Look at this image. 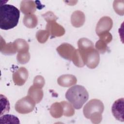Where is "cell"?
<instances>
[{"label": "cell", "mask_w": 124, "mask_h": 124, "mask_svg": "<svg viewBox=\"0 0 124 124\" xmlns=\"http://www.w3.org/2000/svg\"><path fill=\"white\" fill-rule=\"evenodd\" d=\"M20 16V11L10 4H3L0 7V28L8 30L17 26Z\"/></svg>", "instance_id": "obj_1"}, {"label": "cell", "mask_w": 124, "mask_h": 124, "mask_svg": "<svg viewBox=\"0 0 124 124\" xmlns=\"http://www.w3.org/2000/svg\"><path fill=\"white\" fill-rule=\"evenodd\" d=\"M65 98L75 109H79L88 100L89 94L84 87L76 85L67 91Z\"/></svg>", "instance_id": "obj_2"}, {"label": "cell", "mask_w": 124, "mask_h": 124, "mask_svg": "<svg viewBox=\"0 0 124 124\" xmlns=\"http://www.w3.org/2000/svg\"><path fill=\"white\" fill-rule=\"evenodd\" d=\"M104 106L101 101L97 99L90 100L84 107L83 112L84 116L90 119L93 124H98L102 119V114Z\"/></svg>", "instance_id": "obj_3"}, {"label": "cell", "mask_w": 124, "mask_h": 124, "mask_svg": "<svg viewBox=\"0 0 124 124\" xmlns=\"http://www.w3.org/2000/svg\"><path fill=\"white\" fill-rule=\"evenodd\" d=\"M78 49L80 52L84 64L88 67L94 69L97 66L100 61V56L98 51L94 47Z\"/></svg>", "instance_id": "obj_4"}, {"label": "cell", "mask_w": 124, "mask_h": 124, "mask_svg": "<svg viewBox=\"0 0 124 124\" xmlns=\"http://www.w3.org/2000/svg\"><path fill=\"white\" fill-rule=\"evenodd\" d=\"M36 103L29 96L27 95L18 100L15 104L16 110L21 114L31 112L34 108Z\"/></svg>", "instance_id": "obj_5"}, {"label": "cell", "mask_w": 124, "mask_h": 124, "mask_svg": "<svg viewBox=\"0 0 124 124\" xmlns=\"http://www.w3.org/2000/svg\"><path fill=\"white\" fill-rule=\"evenodd\" d=\"M76 49L70 44L64 43L59 46L56 50L59 54L63 58L72 61Z\"/></svg>", "instance_id": "obj_6"}, {"label": "cell", "mask_w": 124, "mask_h": 124, "mask_svg": "<svg viewBox=\"0 0 124 124\" xmlns=\"http://www.w3.org/2000/svg\"><path fill=\"white\" fill-rule=\"evenodd\" d=\"M113 22L112 19L108 16H103L98 22L96 27V33L99 34L108 31L112 27Z\"/></svg>", "instance_id": "obj_7"}, {"label": "cell", "mask_w": 124, "mask_h": 124, "mask_svg": "<svg viewBox=\"0 0 124 124\" xmlns=\"http://www.w3.org/2000/svg\"><path fill=\"white\" fill-rule=\"evenodd\" d=\"M28 71L23 67H20L13 74V79L15 84L18 86L23 85L28 77Z\"/></svg>", "instance_id": "obj_8"}, {"label": "cell", "mask_w": 124, "mask_h": 124, "mask_svg": "<svg viewBox=\"0 0 124 124\" xmlns=\"http://www.w3.org/2000/svg\"><path fill=\"white\" fill-rule=\"evenodd\" d=\"M46 30L52 37H60L62 36L65 33V30L63 27L56 23L55 20L47 22Z\"/></svg>", "instance_id": "obj_9"}, {"label": "cell", "mask_w": 124, "mask_h": 124, "mask_svg": "<svg viewBox=\"0 0 124 124\" xmlns=\"http://www.w3.org/2000/svg\"><path fill=\"white\" fill-rule=\"evenodd\" d=\"M124 101L123 98L116 100L112 106L111 111L114 117L118 121L124 122Z\"/></svg>", "instance_id": "obj_10"}, {"label": "cell", "mask_w": 124, "mask_h": 124, "mask_svg": "<svg viewBox=\"0 0 124 124\" xmlns=\"http://www.w3.org/2000/svg\"><path fill=\"white\" fill-rule=\"evenodd\" d=\"M43 95L42 88L34 85L30 87L28 92V95L31 97L36 103H38L42 100Z\"/></svg>", "instance_id": "obj_11"}, {"label": "cell", "mask_w": 124, "mask_h": 124, "mask_svg": "<svg viewBox=\"0 0 124 124\" xmlns=\"http://www.w3.org/2000/svg\"><path fill=\"white\" fill-rule=\"evenodd\" d=\"M77 81L75 76L72 75H63L57 79L58 84L62 87H68L75 85Z\"/></svg>", "instance_id": "obj_12"}, {"label": "cell", "mask_w": 124, "mask_h": 124, "mask_svg": "<svg viewBox=\"0 0 124 124\" xmlns=\"http://www.w3.org/2000/svg\"><path fill=\"white\" fill-rule=\"evenodd\" d=\"M85 20L84 13L80 11H75L71 16V21L72 25L76 28L82 26L84 23Z\"/></svg>", "instance_id": "obj_13"}, {"label": "cell", "mask_w": 124, "mask_h": 124, "mask_svg": "<svg viewBox=\"0 0 124 124\" xmlns=\"http://www.w3.org/2000/svg\"><path fill=\"white\" fill-rule=\"evenodd\" d=\"M0 52L6 55H11L15 54L16 52V49L14 42H10L6 44L5 41L1 37L0 41Z\"/></svg>", "instance_id": "obj_14"}, {"label": "cell", "mask_w": 124, "mask_h": 124, "mask_svg": "<svg viewBox=\"0 0 124 124\" xmlns=\"http://www.w3.org/2000/svg\"><path fill=\"white\" fill-rule=\"evenodd\" d=\"M21 11L26 15L32 14L36 10V6L34 1L23 0L20 4Z\"/></svg>", "instance_id": "obj_15"}, {"label": "cell", "mask_w": 124, "mask_h": 124, "mask_svg": "<svg viewBox=\"0 0 124 124\" xmlns=\"http://www.w3.org/2000/svg\"><path fill=\"white\" fill-rule=\"evenodd\" d=\"M50 113L53 117L55 118H60L63 115V108L62 102L53 103L50 107Z\"/></svg>", "instance_id": "obj_16"}, {"label": "cell", "mask_w": 124, "mask_h": 124, "mask_svg": "<svg viewBox=\"0 0 124 124\" xmlns=\"http://www.w3.org/2000/svg\"><path fill=\"white\" fill-rule=\"evenodd\" d=\"M23 22L24 25L27 28H34L37 25L38 20L36 16L34 15H26L24 17Z\"/></svg>", "instance_id": "obj_17"}, {"label": "cell", "mask_w": 124, "mask_h": 124, "mask_svg": "<svg viewBox=\"0 0 124 124\" xmlns=\"http://www.w3.org/2000/svg\"><path fill=\"white\" fill-rule=\"evenodd\" d=\"M14 43L18 53L29 52V46L25 40L17 39L16 40Z\"/></svg>", "instance_id": "obj_18"}, {"label": "cell", "mask_w": 124, "mask_h": 124, "mask_svg": "<svg viewBox=\"0 0 124 124\" xmlns=\"http://www.w3.org/2000/svg\"><path fill=\"white\" fill-rule=\"evenodd\" d=\"M0 124H20L18 118L11 114H5L0 118Z\"/></svg>", "instance_id": "obj_19"}, {"label": "cell", "mask_w": 124, "mask_h": 124, "mask_svg": "<svg viewBox=\"0 0 124 124\" xmlns=\"http://www.w3.org/2000/svg\"><path fill=\"white\" fill-rule=\"evenodd\" d=\"M72 61H73L74 64L77 67H83L85 65L83 61L81 55L78 49L75 50Z\"/></svg>", "instance_id": "obj_20"}, {"label": "cell", "mask_w": 124, "mask_h": 124, "mask_svg": "<svg viewBox=\"0 0 124 124\" xmlns=\"http://www.w3.org/2000/svg\"><path fill=\"white\" fill-rule=\"evenodd\" d=\"M63 108V115L67 117H70L74 115L75 110L73 106L67 102H61Z\"/></svg>", "instance_id": "obj_21"}, {"label": "cell", "mask_w": 124, "mask_h": 124, "mask_svg": "<svg viewBox=\"0 0 124 124\" xmlns=\"http://www.w3.org/2000/svg\"><path fill=\"white\" fill-rule=\"evenodd\" d=\"M1 103V113L0 116L5 113H7L10 110V103L6 97L2 94H0Z\"/></svg>", "instance_id": "obj_22"}, {"label": "cell", "mask_w": 124, "mask_h": 124, "mask_svg": "<svg viewBox=\"0 0 124 124\" xmlns=\"http://www.w3.org/2000/svg\"><path fill=\"white\" fill-rule=\"evenodd\" d=\"M78 45L79 49L87 48L91 47H94L93 43L89 39L86 38H80L78 42Z\"/></svg>", "instance_id": "obj_23"}, {"label": "cell", "mask_w": 124, "mask_h": 124, "mask_svg": "<svg viewBox=\"0 0 124 124\" xmlns=\"http://www.w3.org/2000/svg\"><path fill=\"white\" fill-rule=\"evenodd\" d=\"M49 33L46 30H40L36 33V37L40 43H45L48 39Z\"/></svg>", "instance_id": "obj_24"}, {"label": "cell", "mask_w": 124, "mask_h": 124, "mask_svg": "<svg viewBox=\"0 0 124 124\" xmlns=\"http://www.w3.org/2000/svg\"><path fill=\"white\" fill-rule=\"evenodd\" d=\"M30 59V55L29 52L18 53L16 59L18 63L25 64L29 62Z\"/></svg>", "instance_id": "obj_25"}, {"label": "cell", "mask_w": 124, "mask_h": 124, "mask_svg": "<svg viewBox=\"0 0 124 124\" xmlns=\"http://www.w3.org/2000/svg\"><path fill=\"white\" fill-rule=\"evenodd\" d=\"M95 48L100 53H103L107 50V44L99 39L95 44Z\"/></svg>", "instance_id": "obj_26"}, {"label": "cell", "mask_w": 124, "mask_h": 124, "mask_svg": "<svg viewBox=\"0 0 124 124\" xmlns=\"http://www.w3.org/2000/svg\"><path fill=\"white\" fill-rule=\"evenodd\" d=\"M98 36L99 37L100 40L104 41L107 44L109 43L112 39V36L111 34L108 31L101 33L99 34Z\"/></svg>", "instance_id": "obj_27"}, {"label": "cell", "mask_w": 124, "mask_h": 124, "mask_svg": "<svg viewBox=\"0 0 124 124\" xmlns=\"http://www.w3.org/2000/svg\"><path fill=\"white\" fill-rule=\"evenodd\" d=\"M45 83L44 78L41 76H36L33 80V85L42 88L44 87Z\"/></svg>", "instance_id": "obj_28"}, {"label": "cell", "mask_w": 124, "mask_h": 124, "mask_svg": "<svg viewBox=\"0 0 124 124\" xmlns=\"http://www.w3.org/2000/svg\"><path fill=\"white\" fill-rule=\"evenodd\" d=\"M43 16L44 17L45 20L48 22L50 21H53L57 19V17H56L55 15L52 12H48L47 13H46L44 15H43Z\"/></svg>", "instance_id": "obj_29"}]
</instances>
